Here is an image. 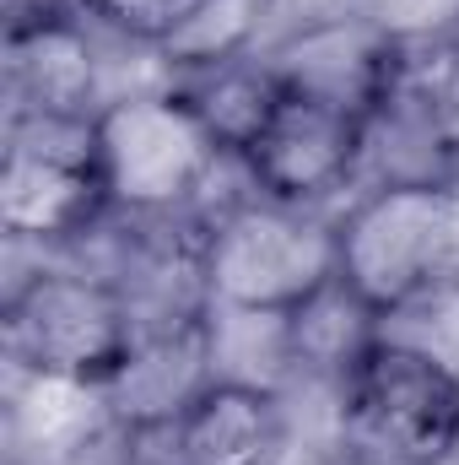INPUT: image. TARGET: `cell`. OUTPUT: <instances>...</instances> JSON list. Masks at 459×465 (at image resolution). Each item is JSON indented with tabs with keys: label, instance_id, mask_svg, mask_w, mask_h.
Returning a JSON list of instances; mask_svg holds the SVG:
<instances>
[{
	"label": "cell",
	"instance_id": "17",
	"mask_svg": "<svg viewBox=\"0 0 459 465\" xmlns=\"http://www.w3.org/2000/svg\"><path fill=\"white\" fill-rule=\"evenodd\" d=\"M416 314L438 331L433 351H438V357H449V362L459 368V287H449L444 298H433V303H427V309H416Z\"/></svg>",
	"mask_w": 459,
	"mask_h": 465
},
{
	"label": "cell",
	"instance_id": "12",
	"mask_svg": "<svg viewBox=\"0 0 459 465\" xmlns=\"http://www.w3.org/2000/svg\"><path fill=\"white\" fill-rule=\"evenodd\" d=\"M173 93L195 109V119L211 130V141L228 157H243L249 141L265 130V119L276 114L287 87L265 65V54H243V60H222V65L173 76Z\"/></svg>",
	"mask_w": 459,
	"mask_h": 465
},
{
	"label": "cell",
	"instance_id": "18",
	"mask_svg": "<svg viewBox=\"0 0 459 465\" xmlns=\"http://www.w3.org/2000/svg\"><path fill=\"white\" fill-rule=\"evenodd\" d=\"M93 0H11V16H87Z\"/></svg>",
	"mask_w": 459,
	"mask_h": 465
},
{
	"label": "cell",
	"instance_id": "8",
	"mask_svg": "<svg viewBox=\"0 0 459 465\" xmlns=\"http://www.w3.org/2000/svg\"><path fill=\"white\" fill-rule=\"evenodd\" d=\"M211 379H217V314L211 309H190V314H173L157 331L141 325L130 357L119 362L114 379L98 390V406L114 417L130 439H151Z\"/></svg>",
	"mask_w": 459,
	"mask_h": 465
},
{
	"label": "cell",
	"instance_id": "5",
	"mask_svg": "<svg viewBox=\"0 0 459 465\" xmlns=\"http://www.w3.org/2000/svg\"><path fill=\"white\" fill-rule=\"evenodd\" d=\"M98 163L109 184V206L130 217H168L184 212L228 157L195 109L162 87V93H124L93 114Z\"/></svg>",
	"mask_w": 459,
	"mask_h": 465
},
{
	"label": "cell",
	"instance_id": "13",
	"mask_svg": "<svg viewBox=\"0 0 459 465\" xmlns=\"http://www.w3.org/2000/svg\"><path fill=\"white\" fill-rule=\"evenodd\" d=\"M378 336H384V320L336 276L325 292H314L303 309H292L281 320V357L303 373H325L341 384V373Z\"/></svg>",
	"mask_w": 459,
	"mask_h": 465
},
{
	"label": "cell",
	"instance_id": "9",
	"mask_svg": "<svg viewBox=\"0 0 459 465\" xmlns=\"http://www.w3.org/2000/svg\"><path fill=\"white\" fill-rule=\"evenodd\" d=\"M259 54L281 76V87L330 98V104H341V109L373 124L384 98H389L400 44H389L384 33H373L351 11H314Z\"/></svg>",
	"mask_w": 459,
	"mask_h": 465
},
{
	"label": "cell",
	"instance_id": "16",
	"mask_svg": "<svg viewBox=\"0 0 459 465\" xmlns=\"http://www.w3.org/2000/svg\"><path fill=\"white\" fill-rule=\"evenodd\" d=\"M200 5H206V0H93L87 16L103 22L109 33H119V38L146 44V49L162 54V49L190 27V16H195Z\"/></svg>",
	"mask_w": 459,
	"mask_h": 465
},
{
	"label": "cell",
	"instance_id": "19",
	"mask_svg": "<svg viewBox=\"0 0 459 465\" xmlns=\"http://www.w3.org/2000/svg\"><path fill=\"white\" fill-rule=\"evenodd\" d=\"M109 465H162L157 455H124V460H109Z\"/></svg>",
	"mask_w": 459,
	"mask_h": 465
},
{
	"label": "cell",
	"instance_id": "14",
	"mask_svg": "<svg viewBox=\"0 0 459 465\" xmlns=\"http://www.w3.org/2000/svg\"><path fill=\"white\" fill-rule=\"evenodd\" d=\"M270 11H276V0H206L190 16V27L162 49L168 71L184 76V71H206V65L254 54V38H259Z\"/></svg>",
	"mask_w": 459,
	"mask_h": 465
},
{
	"label": "cell",
	"instance_id": "15",
	"mask_svg": "<svg viewBox=\"0 0 459 465\" xmlns=\"http://www.w3.org/2000/svg\"><path fill=\"white\" fill-rule=\"evenodd\" d=\"M341 11L384 33L389 44H433L459 27V0H341Z\"/></svg>",
	"mask_w": 459,
	"mask_h": 465
},
{
	"label": "cell",
	"instance_id": "7",
	"mask_svg": "<svg viewBox=\"0 0 459 465\" xmlns=\"http://www.w3.org/2000/svg\"><path fill=\"white\" fill-rule=\"evenodd\" d=\"M367 135H373V124L362 114L287 87L276 114L265 119V130L249 141V152L238 163H243L254 195L314 212L319 201L346 190V179L367 157Z\"/></svg>",
	"mask_w": 459,
	"mask_h": 465
},
{
	"label": "cell",
	"instance_id": "4",
	"mask_svg": "<svg viewBox=\"0 0 459 465\" xmlns=\"http://www.w3.org/2000/svg\"><path fill=\"white\" fill-rule=\"evenodd\" d=\"M0 331L22 373L103 390L135 347L141 320L124 287H114L109 276L44 265L11 287Z\"/></svg>",
	"mask_w": 459,
	"mask_h": 465
},
{
	"label": "cell",
	"instance_id": "6",
	"mask_svg": "<svg viewBox=\"0 0 459 465\" xmlns=\"http://www.w3.org/2000/svg\"><path fill=\"white\" fill-rule=\"evenodd\" d=\"M109 212L93 119L11 114L0 152V228L11 243H71Z\"/></svg>",
	"mask_w": 459,
	"mask_h": 465
},
{
	"label": "cell",
	"instance_id": "1",
	"mask_svg": "<svg viewBox=\"0 0 459 465\" xmlns=\"http://www.w3.org/2000/svg\"><path fill=\"white\" fill-rule=\"evenodd\" d=\"M336 276L400 320L459 287V179H384L336 217Z\"/></svg>",
	"mask_w": 459,
	"mask_h": 465
},
{
	"label": "cell",
	"instance_id": "2",
	"mask_svg": "<svg viewBox=\"0 0 459 465\" xmlns=\"http://www.w3.org/2000/svg\"><path fill=\"white\" fill-rule=\"evenodd\" d=\"M341 465H449L459 455V368L427 341L378 336L336 384Z\"/></svg>",
	"mask_w": 459,
	"mask_h": 465
},
{
	"label": "cell",
	"instance_id": "11",
	"mask_svg": "<svg viewBox=\"0 0 459 465\" xmlns=\"http://www.w3.org/2000/svg\"><path fill=\"white\" fill-rule=\"evenodd\" d=\"M5 87L11 114L93 119L98 104V54L82 16H11L5 27Z\"/></svg>",
	"mask_w": 459,
	"mask_h": 465
},
{
	"label": "cell",
	"instance_id": "3",
	"mask_svg": "<svg viewBox=\"0 0 459 465\" xmlns=\"http://www.w3.org/2000/svg\"><path fill=\"white\" fill-rule=\"evenodd\" d=\"M336 282V223L308 206L249 195L200 238V298L232 320H287Z\"/></svg>",
	"mask_w": 459,
	"mask_h": 465
},
{
	"label": "cell",
	"instance_id": "10",
	"mask_svg": "<svg viewBox=\"0 0 459 465\" xmlns=\"http://www.w3.org/2000/svg\"><path fill=\"white\" fill-rule=\"evenodd\" d=\"M157 439H168L162 465H276L287 450V411L270 384L217 373Z\"/></svg>",
	"mask_w": 459,
	"mask_h": 465
}]
</instances>
